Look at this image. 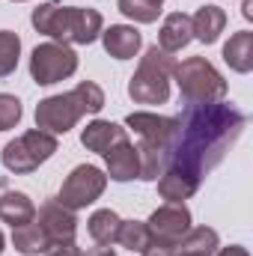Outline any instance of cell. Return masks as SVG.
<instances>
[{"label": "cell", "instance_id": "obj_1", "mask_svg": "<svg viewBox=\"0 0 253 256\" xmlns=\"http://www.w3.org/2000/svg\"><path fill=\"white\" fill-rule=\"evenodd\" d=\"M244 126V114L232 104H188L185 114L176 116L173 137L164 149V170H182L202 182V176L226 158Z\"/></svg>", "mask_w": 253, "mask_h": 256}, {"label": "cell", "instance_id": "obj_2", "mask_svg": "<svg viewBox=\"0 0 253 256\" xmlns=\"http://www.w3.org/2000/svg\"><path fill=\"white\" fill-rule=\"evenodd\" d=\"M33 27L45 36H51L60 45H92L102 30V12L98 9H80V6H57V0H48L33 9Z\"/></svg>", "mask_w": 253, "mask_h": 256}, {"label": "cell", "instance_id": "obj_3", "mask_svg": "<svg viewBox=\"0 0 253 256\" xmlns=\"http://www.w3.org/2000/svg\"><path fill=\"white\" fill-rule=\"evenodd\" d=\"M104 108V92L92 80H80L72 92L48 96L36 104V128L48 134H66L86 114H98Z\"/></svg>", "mask_w": 253, "mask_h": 256}, {"label": "cell", "instance_id": "obj_4", "mask_svg": "<svg viewBox=\"0 0 253 256\" xmlns=\"http://www.w3.org/2000/svg\"><path fill=\"white\" fill-rule=\"evenodd\" d=\"M126 126L140 137L137 143V158H140V176L143 182H155L164 170V149L173 137L176 116H158V114H128Z\"/></svg>", "mask_w": 253, "mask_h": 256}, {"label": "cell", "instance_id": "obj_5", "mask_svg": "<svg viewBox=\"0 0 253 256\" xmlns=\"http://www.w3.org/2000/svg\"><path fill=\"white\" fill-rule=\"evenodd\" d=\"M176 60L173 54L161 51L158 45H152L143 57L137 72L128 80V96L137 104H167L170 98V78H173Z\"/></svg>", "mask_w": 253, "mask_h": 256}, {"label": "cell", "instance_id": "obj_6", "mask_svg": "<svg viewBox=\"0 0 253 256\" xmlns=\"http://www.w3.org/2000/svg\"><path fill=\"white\" fill-rule=\"evenodd\" d=\"M173 78L179 84V96L185 104H214V102H224L230 92L224 74L206 57H188L176 63Z\"/></svg>", "mask_w": 253, "mask_h": 256}, {"label": "cell", "instance_id": "obj_7", "mask_svg": "<svg viewBox=\"0 0 253 256\" xmlns=\"http://www.w3.org/2000/svg\"><path fill=\"white\" fill-rule=\"evenodd\" d=\"M54 152H57V137L48 134V131L33 128V131L15 137L12 143H6L3 152H0V161L9 173L24 176V173H33L39 164H45Z\"/></svg>", "mask_w": 253, "mask_h": 256}, {"label": "cell", "instance_id": "obj_8", "mask_svg": "<svg viewBox=\"0 0 253 256\" xmlns=\"http://www.w3.org/2000/svg\"><path fill=\"white\" fill-rule=\"evenodd\" d=\"M74 72H78V54L68 45L45 42V45H36L30 54V78L39 86L60 84L66 78H72Z\"/></svg>", "mask_w": 253, "mask_h": 256}, {"label": "cell", "instance_id": "obj_9", "mask_svg": "<svg viewBox=\"0 0 253 256\" xmlns=\"http://www.w3.org/2000/svg\"><path fill=\"white\" fill-rule=\"evenodd\" d=\"M104 188H108V176H104L98 167H92V164H80V167H74V170L66 176L57 200L63 202L66 208L80 212V208L92 206V202L104 194Z\"/></svg>", "mask_w": 253, "mask_h": 256}, {"label": "cell", "instance_id": "obj_10", "mask_svg": "<svg viewBox=\"0 0 253 256\" xmlns=\"http://www.w3.org/2000/svg\"><path fill=\"white\" fill-rule=\"evenodd\" d=\"M146 226H149L152 244L173 248L190 230V212L185 208V202H164L161 208L152 212V218L146 220Z\"/></svg>", "mask_w": 253, "mask_h": 256}, {"label": "cell", "instance_id": "obj_11", "mask_svg": "<svg viewBox=\"0 0 253 256\" xmlns=\"http://www.w3.org/2000/svg\"><path fill=\"white\" fill-rule=\"evenodd\" d=\"M42 230L48 232L51 242H74V232H78V218L72 208H66L63 202L54 196V200H45L39 206V218Z\"/></svg>", "mask_w": 253, "mask_h": 256}, {"label": "cell", "instance_id": "obj_12", "mask_svg": "<svg viewBox=\"0 0 253 256\" xmlns=\"http://www.w3.org/2000/svg\"><path fill=\"white\" fill-rule=\"evenodd\" d=\"M104 164H108V176L114 182H131L140 176V158H137V146L131 140H120L114 149L104 152Z\"/></svg>", "mask_w": 253, "mask_h": 256}, {"label": "cell", "instance_id": "obj_13", "mask_svg": "<svg viewBox=\"0 0 253 256\" xmlns=\"http://www.w3.org/2000/svg\"><path fill=\"white\" fill-rule=\"evenodd\" d=\"M102 45H104V51L110 57L131 60V57H137V51L143 45V36L128 24H110L108 30H102Z\"/></svg>", "mask_w": 253, "mask_h": 256}, {"label": "cell", "instance_id": "obj_14", "mask_svg": "<svg viewBox=\"0 0 253 256\" xmlns=\"http://www.w3.org/2000/svg\"><path fill=\"white\" fill-rule=\"evenodd\" d=\"M224 27H226V12H224L220 6H214V3L200 6V9L194 12V18H190L194 39H200L202 45H214V42L220 39Z\"/></svg>", "mask_w": 253, "mask_h": 256}, {"label": "cell", "instance_id": "obj_15", "mask_svg": "<svg viewBox=\"0 0 253 256\" xmlns=\"http://www.w3.org/2000/svg\"><path fill=\"white\" fill-rule=\"evenodd\" d=\"M126 128L116 126V122H110V120H92L90 126L80 131V143L90 149V152H98V155H104L108 149H114L120 140H126Z\"/></svg>", "mask_w": 253, "mask_h": 256}, {"label": "cell", "instance_id": "obj_16", "mask_svg": "<svg viewBox=\"0 0 253 256\" xmlns=\"http://www.w3.org/2000/svg\"><path fill=\"white\" fill-rule=\"evenodd\" d=\"M194 39V30H190V15L185 12H170L161 24V33H158V48L167 51V54H176L182 51Z\"/></svg>", "mask_w": 253, "mask_h": 256}, {"label": "cell", "instance_id": "obj_17", "mask_svg": "<svg viewBox=\"0 0 253 256\" xmlns=\"http://www.w3.org/2000/svg\"><path fill=\"white\" fill-rule=\"evenodd\" d=\"M218 248H220V238L212 226H190L173 244V256H214Z\"/></svg>", "mask_w": 253, "mask_h": 256}, {"label": "cell", "instance_id": "obj_18", "mask_svg": "<svg viewBox=\"0 0 253 256\" xmlns=\"http://www.w3.org/2000/svg\"><path fill=\"white\" fill-rule=\"evenodd\" d=\"M155 182H158L161 200H167V202H185L200 191V179H194L182 170H161V176Z\"/></svg>", "mask_w": 253, "mask_h": 256}, {"label": "cell", "instance_id": "obj_19", "mask_svg": "<svg viewBox=\"0 0 253 256\" xmlns=\"http://www.w3.org/2000/svg\"><path fill=\"white\" fill-rule=\"evenodd\" d=\"M36 218V206L27 194L21 191H6L0 194V220L9 224L12 230L21 226V224H30Z\"/></svg>", "mask_w": 253, "mask_h": 256}, {"label": "cell", "instance_id": "obj_20", "mask_svg": "<svg viewBox=\"0 0 253 256\" xmlns=\"http://www.w3.org/2000/svg\"><path fill=\"white\" fill-rule=\"evenodd\" d=\"M224 60L238 74L250 72L253 68V33L250 30H238V33L230 36V42L224 45Z\"/></svg>", "mask_w": 253, "mask_h": 256}, {"label": "cell", "instance_id": "obj_21", "mask_svg": "<svg viewBox=\"0 0 253 256\" xmlns=\"http://www.w3.org/2000/svg\"><path fill=\"white\" fill-rule=\"evenodd\" d=\"M12 244H15L18 254L36 256V254H45V248L51 244V238H48V232L42 230V224L33 218L30 224H21V226L12 230Z\"/></svg>", "mask_w": 253, "mask_h": 256}, {"label": "cell", "instance_id": "obj_22", "mask_svg": "<svg viewBox=\"0 0 253 256\" xmlns=\"http://www.w3.org/2000/svg\"><path fill=\"white\" fill-rule=\"evenodd\" d=\"M120 214L114 212V208H98V212H92V218L86 220V230H90V236L98 242V244H114L116 242V232H120Z\"/></svg>", "mask_w": 253, "mask_h": 256}, {"label": "cell", "instance_id": "obj_23", "mask_svg": "<svg viewBox=\"0 0 253 256\" xmlns=\"http://www.w3.org/2000/svg\"><path fill=\"white\" fill-rule=\"evenodd\" d=\"M116 242L131 254H143L152 244V236H149V226L143 220H122L120 232H116Z\"/></svg>", "mask_w": 253, "mask_h": 256}, {"label": "cell", "instance_id": "obj_24", "mask_svg": "<svg viewBox=\"0 0 253 256\" xmlns=\"http://www.w3.org/2000/svg\"><path fill=\"white\" fill-rule=\"evenodd\" d=\"M21 57V39L12 30H0V78L12 74Z\"/></svg>", "mask_w": 253, "mask_h": 256}, {"label": "cell", "instance_id": "obj_25", "mask_svg": "<svg viewBox=\"0 0 253 256\" xmlns=\"http://www.w3.org/2000/svg\"><path fill=\"white\" fill-rule=\"evenodd\" d=\"M116 9L131 18V21H137V24H152V21H158V15H161V6H152V3H146V0H116Z\"/></svg>", "mask_w": 253, "mask_h": 256}, {"label": "cell", "instance_id": "obj_26", "mask_svg": "<svg viewBox=\"0 0 253 256\" xmlns=\"http://www.w3.org/2000/svg\"><path fill=\"white\" fill-rule=\"evenodd\" d=\"M21 102L15 98V96H9V92H0V131H6V128H15L21 122Z\"/></svg>", "mask_w": 253, "mask_h": 256}, {"label": "cell", "instance_id": "obj_27", "mask_svg": "<svg viewBox=\"0 0 253 256\" xmlns=\"http://www.w3.org/2000/svg\"><path fill=\"white\" fill-rule=\"evenodd\" d=\"M45 256H80V248L74 242H51L45 248Z\"/></svg>", "mask_w": 253, "mask_h": 256}, {"label": "cell", "instance_id": "obj_28", "mask_svg": "<svg viewBox=\"0 0 253 256\" xmlns=\"http://www.w3.org/2000/svg\"><path fill=\"white\" fill-rule=\"evenodd\" d=\"M214 256H250V254H248V248H242V244H230V248L214 250Z\"/></svg>", "mask_w": 253, "mask_h": 256}, {"label": "cell", "instance_id": "obj_29", "mask_svg": "<svg viewBox=\"0 0 253 256\" xmlns=\"http://www.w3.org/2000/svg\"><path fill=\"white\" fill-rule=\"evenodd\" d=\"M143 256H173V248H164V244H149Z\"/></svg>", "mask_w": 253, "mask_h": 256}, {"label": "cell", "instance_id": "obj_30", "mask_svg": "<svg viewBox=\"0 0 253 256\" xmlns=\"http://www.w3.org/2000/svg\"><path fill=\"white\" fill-rule=\"evenodd\" d=\"M80 256H116V250L110 244H98V248H92V250H86V254H80Z\"/></svg>", "mask_w": 253, "mask_h": 256}, {"label": "cell", "instance_id": "obj_31", "mask_svg": "<svg viewBox=\"0 0 253 256\" xmlns=\"http://www.w3.org/2000/svg\"><path fill=\"white\" fill-rule=\"evenodd\" d=\"M242 15H244L248 21L253 18V0H242Z\"/></svg>", "mask_w": 253, "mask_h": 256}, {"label": "cell", "instance_id": "obj_32", "mask_svg": "<svg viewBox=\"0 0 253 256\" xmlns=\"http://www.w3.org/2000/svg\"><path fill=\"white\" fill-rule=\"evenodd\" d=\"M146 3H152V6H161V3H164V0H146Z\"/></svg>", "mask_w": 253, "mask_h": 256}, {"label": "cell", "instance_id": "obj_33", "mask_svg": "<svg viewBox=\"0 0 253 256\" xmlns=\"http://www.w3.org/2000/svg\"><path fill=\"white\" fill-rule=\"evenodd\" d=\"M3 244H6V238H3V232H0V254H3Z\"/></svg>", "mask_w": 253, "mask_h": 256}, {"label": "cell", "instance_id": "obj_34", "mask_svg": "<svg viewBox=\"0 0 253 256\" xmlns=\"http://www.w3.org/2000/svg\"><path fill=\"white\" fill-rule=\"evenodd\" d=\"M15 3H24V0H15Z\"/></svg>", "mask_w": 253, "mask_h": 256}]
</instances>
